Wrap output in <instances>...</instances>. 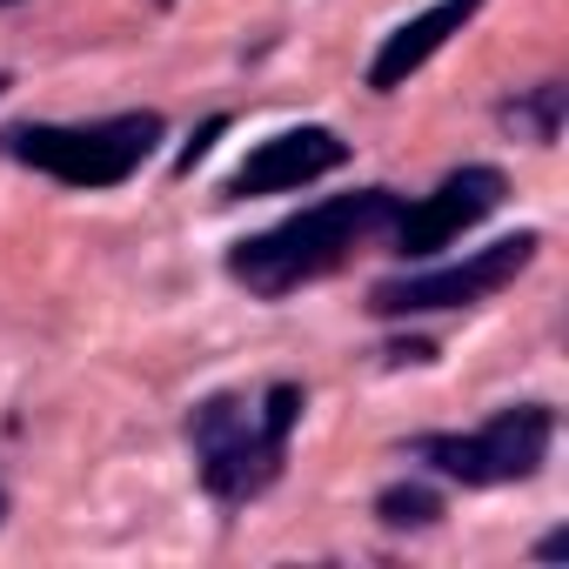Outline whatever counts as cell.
<instances>
[{
  "instance_id": "cell-1",
  "label": "cell",
  "mask_w": 569,
  "mask_h": 569,
  "mask_svg": "<svg viewBox=\"0 0 569 569\" xmlns=\"http://www.w3.org/2000/svg\"><path fill=\"white\" fill-rule=\"evenodd\" d=\"M396 208H402L396 188L329 194V201H316V208H302V214H289V221H274V228L234 241V248H228V274L241 281L248 296L281 302V296L309 289V281L336 274L369 234H382V228L396 221Z\"/></svg>"
},
{
  "instance_id": "cell-2",
  "label": "cell",
  "mask_w": 569,
  "mask_h": 569,
  "mask_svg": "<svg viewBox=\"0 0 569 569\" xmlns=\"http://www.w3.org/2000/svg\"><path fill=\"white\" fill-rule=\"evenodd\" d=\"M302 422V389L296 382H274L261 402L248 396H201L194 416H188V442H194V462H201V489L214 502H254L281 462H289V436Z\"/></svg>"
},
{
  "instance_id": "cell-3",
  "label": "cell",
  "mask_w": 569,
  "mask_h": 569,
  "mask_svg": "<svg viewBox=\"0 0 569 569\" xmlns=\"http://www.w3.org/2000/svg\"><path fill=\"white\" fill-rule=\"evenodd\" d=\"M161 141V114L141 108V114H108V121H81V128H61V121H21L0 134L21 168L61 181V188H121L141 174V161L154 154Z\"/></svg>"
},
{
  "instance_id": "cell-4",
  "label": "cell",
  "mask_w": 569,
  "mask_h": 569,
  "mask_svg": "<svg viewBox=\"0 0 569 569\" xmlns=\"http://www.w3.org/2000/svg\"><path fill=\"white\" fill-rule=\"evenodd\" d=\"M549 442H556V409L549 402H509L469 436H416L409 449L462 489H502V482H529L542 469Z\"/></svg>"
},
{
  "instance_id": "cell-5",
  "label": "cell",
  "mask_w": 569,
  "mask_h": 569,
  "mask_svg": "<svg viewBox=\"0 0 569 569\" xmlns=\"http://www.w3.org/2000/svg\"><path fill=\"white\" fill-rule=\"evenodd\" d=\"M542 234L536 228H516L489 248H469L462 261H442V268H409V274H389L369 289V316L382 322H409V316H442V309H476L489 302L496 289H509V281L536 261Z\"/></svg>"
},
{
  "instance_id": "cell-6",
  "label": "cell",
  "mask_w": 569,
  "mask_h": 569,
  "mask_svg": "<svg viewBox=\"0 0 569 569\" xmlns=\"http://www.w3.org/2000/svg\"><path fill=\"white\" fill-rule=\"evenodd\" d=\"M502 194H509V174L489 168V161H469V168H456L436 194L396 208L389 248H396L402 261H429V254H442L456 234H469L476 221H489V214L502 208Z\"/></svg>"
},
{
  "instance_id": "cell-7",
  "label": "cell",
  "mask_w": 569,
  "mask_h": 569,
  "mask_svg": "<svg viewBox=\"0 0 569 569\" xmlns=\"http://www.w3.org/2000/svg\"><path fill=\"white\" fill-rule=\"evenodd\" d=\"M342 161H349V141H342L336 128H289V134L261 141V148L228 174L221 194H228V201H248V194H296V188L336 174Z\"/></svg>"
},
{
  "instance_id": "cell-8",
  "label": "cell",
  "mask_w": 569,
  "mask_h": 569,
  "mask_svg": "<svg viewBox=\"0 0 569 569\" xmlns=\"http://www.w3.org/2000/svg\"><path fill=\"white\" fill-rule=\"evenodd\" d=\"M476 14H482V0H436V8H422L416 21H402V28L376 48V61H369V88H376V94L409 88V74L429 68V61L442 54V41L462 34Z\"/></svg>"
},
{
  "instance_id": "cell-9",
  "label": "cell",
  "mask_w": 569,
  "mask_h": 569,
  "mask_svg": "<svg viewBox=\"0 0 569 569\" xmlns=\"http://www.w3.org/2000/svg\"><path fill=\"white\" fill-rule=\"evenodd\" d=\"M376 522L382 529H429V522H442V489H429V482H389L376 496Z\"/></svg>"
},
{
  "instance_id": "cell-10",
  "label": "cell",
  "mask_w": 569,
  "mask_h": 569,
  "mask_svg": "<svg viewBox=\"0 0 569 569\" xmlns=\"http://www.w3.org/2000/svg\"><path fill=\"white\" fill-rule=\"evenodd\" d=\"M562 101H569V88H536V94H522V101H509L502 108V121H529V134L536 141H556V128H562Z\"/></svg>"
},
{
  "instance_id": "cell-11",
  "label": "cell",
  "mask_w": 569,
  "mask_h": 569,
  "mask_svg": "<svg viewBox=\"0 0 569 569\" xmlns=\"http://www.w3.org/2000/svg\"><path fill=\"white\" fill-rule=\"evenodd\" d=\"M221 134H228V114H208V121L194 128V141H188V148L174 154V174H194V161H208V148H214Z\"/></svg>"
},
{
  "instance_id": "cell-12",
  "label": "cell",
  "mask_w": 569,
  "mask_h": 569,
  "mask_svg": "<svg viewBox=\"0 0 569 569\" xmlns=\"http://www.w3.org/2000/svg\"><path fill=\"white\" fill-rule=\"evenodd\" d=\"M536 556H542V562H562V556H569V529H556V536H542V542H536Z\"/></svg>"
},
{
  "instance_id": "cell-13",
  "label": "cell",
  "mask_w": 569,
  "mask_h": 569,
  "mask_svg": "<svg viewBox=\"0 0 569 569\" xmlns=\"http://www.w3.org/2000/svg\"><path fill=\"white\" fill-rule=\"evenodd\" d=\"M429 356H436L429 342H396V349H389V362H429Z\"/></svg>"
},
{
  "instance_id": "cell-14",
  "label": "cell",
  "mask_w": 569,
  "mask_h": 569,
  "mask_svg": "<svg viewBox=\"0 0 569 569\" xmlns=\"http://www.w3.org/2000/svg\"><path fill=\"white\" fill-rule=\"evenodd\" d=\"M0 94H8V74H0Z\"/></svg>"
},
{
  "instance_id": "cell-15",
  "label": "cell",
  "mask_w": 569,
  "mask_h": 569,
  "mask_svg": "<svg viewBox=\"0 0 569 569\" xmlns=\"http://www.w3.org/2000/svg\"><path fill=\"white\" fill-rule=\"evenodd\" d=\"M0 8H14V0H0Z\"/></svg>"
},
{
  "instance_id": "cell-16",
  "label": "cell",
  "mask_w": 569,
  "mask_h": 569,
  "mask_svg": "<svg viewBox=\"0 0 569 569\" xmlns=\"http://www.w3.org/2000/svg\"><path fill=\"white\" fill-rule=\"evenodd\" d=\"M0 509H8V496H0Z\"/></svg>"
}]
</instances>
